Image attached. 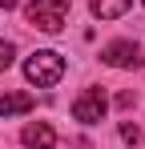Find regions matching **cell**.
<instances>
[{"mask_svg": "<svg viewBox=\"0 0 145 149\" xmlns=\"http://www.w3.org/2000/svg\"><path fill=\"white\" fill-rule=\"evenodd\" d=\"M32 109V93H4L0 97V117H16Z\"/></svg>", "mask_w": 145, "mask_h": 149, "instance_id": "52a82bcc", "label": "cell"}, {"mask_svg": "<svg viewBox=\"0 0 145 149\" xmlns=\"http://www.w3.org/2000/svg\"><path fill=\"white\" fill-rule=\"evenodd\" d=\"M101 61L105 65H113V69H133L137 61H141V52L133 40H113V45H105L101 49Z\"/></svg>", "mask_w": 145, "mask_h": 149, "instance_id": "277c9868", "label": "cell"}, {"mask_svg": "<svg viewBox=\"0 0 145 149\" xmlns=\"http://www.w3.org/2000/svg\"><path fill=\"white\" fill-rule=\"evenodd\" d=\"M24 77H28L36 89H52V85L65 77V56H61V52H52V49L32 52V56L24 61Z\"/></svg>", "mask_w": 145, "mask_h": 149, "instance_id": "6da1fadb", "label": "cell"}, {"mask_svg": "<svg viewBox=\"0 0 145 149\" xmlns=\"http://www.w3.org/2000/svg\"><path fill=\"white\" fill-rule=\"evenodd\" d=\"M129 4H133V0H89L93 16H101V20H117V16H125Z\"/></svg>", "mask_w": 145, "mask_h": 149, "instance_id": "8992f818", "label": "cell"}, {"mask_svg": "<svg viewBox=\"0 0 145 149\" xmlns=\"http://www.w3.org/2000/svg\"><path fill=\"white\" fill-rule=\"evenodd\" d=\"M20 141H24V149H56V133L48 121H32V125H24Z\"/></svg>", "mask_w": 145, "mask_h": 149, "instance_id": "5b68a950", "label": "cell"}, {"mask_svg": "<svg viewBox=\"0 0 145 149\" xmlns=\"http://www.w3.org/2000/svg\"><path fill=\"white\" fill-rule=\"evenodd\" d=\"M121 137L125 141H137V125H121Z\"/></svg>", "mask_w": 145, "mask_h": 149, "instance_id": "9c48e42d", "label": "cell"}, {"mask_svg": "<svg viewBox=\"0 0 145 149\" xmlns=\"http://www.w3.org/2000/svg\"><path fill=\"white\" fill-rule=\"evenodd\" d=\"M12 56H16V45H12V40H0V73L12 65Z\"/></svg>", "mask_w": 145, "mask_h": 149, "instance_id": "ba28073f", "label": "cell"}, {"mask_svg": "<svg viewBox=\"0 0 145 149\" xmlns=\"http://www.w3.org/2000/svg\"><path fill=\"white\" fill-rule=\"evenodd\" d=\"M105 113H109V101L101 97V89H85L81 97L72 101V117H77L81 125H97Z\"/></svg>", "mask_w": 145, "mask_h": 149, "instance_id": "3957f363", "label": "cell"}, {"mask_svg": "<svg viewBox=\"0 0 145 149\" xmlns=\"http://www.w3.org/2000/svg\"><path fill=\"white\" fill-rule=\"evenodd\" d=\"M69 0H28L24 4V16H28V24L40 28V32H61L65 20H69Z\"/></svg>", "mask_w": 145, "mask_h": 149, "instance_id": "7a4b0ae2", "label": "cell"}, {"mask_svg": "<svg viewBox=\"0 0 145 149\" xmlns=\"http://www.w3.org/2000/svg\"><path fill=\"white\" fill-rule=\"evenodd\" d=\"M141 4H145V0H141Z\"/></svg>", "mask_w": 145, "mask_h": 149, "instance_id": "8fae6325", "label": "cell"}, {"mask_svg": "<svg viewBox=\"0 0 145 149\" xmlns=\"http://www.w3.org/2000/svg\"><path fill=\"white\" fill-rule=\"evenodd\" d=\"M16 4H20V0H0V8H16Z\"/></svg>", "mask_w": 145, "mask_h": 149, "instance_id": "30bf717a", "label": "cell"}]
</instances>
